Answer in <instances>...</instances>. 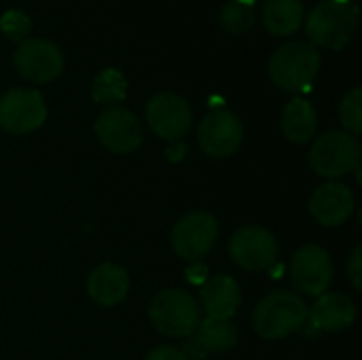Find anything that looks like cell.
I'll return each instance as SVG.
<instances>
[{"label": "cell", "instance_id": "obj_1", "mask_svg": "<svg viewBox=\"0 0 362 360\" xmlns=\"http://www.w3.org/2000/svg\"><path fill=\"white\" fill-rule=\"evenodd\" d=\"M358 17V4L352 0H322L312 8L305 32L314 47L344 49L356 34Z\"/></svg>", "mask_w": 362, "mask_h": 360}, {"label": "cell", "instance_id": "obj_2", "mask_svg": "<svg viewBox=\"0 0 362 360\" xmlns=\"http://www.w3.org/2000/svg\"><path fill=\"white\" fill-rule=\"evenodd\" d=\"M308 312L305 301L293 291H274L259 301L252 325L263 339H284L305 325Z\"/></svg>", "mask_w": 362, "mask_h": 360}, {"label": "cell", "instance_id": "obj_3", "mask_svg": "<svg viewBox=\"0 0 362 360\" xmlns=\"http://www.w3.org/2000/svg\"><path fill=\"white\" fill-rule=\"evenodd\" d=\"M148 318L159 333L185 339L197 331L202 323V310L191 293L182 289H165L153 297L148 306Z\"/></svg>", "mask_w": 362, "mask_h": 360}, {"label": "cell", "instance_id": "obj_4", "mask_svg": "<svg viewBox=\"0 0 362 360\" xmlns=\"http://www.w3.org/2000/svg\"><path fill=\"white\" fill-rule=\"evenodd\" d=\"M320 70V53L312 42L291 40L282 45L269 62L272 81L284 91L308 89Z\"/></svg>", "mask_w": 362, "mask_h": 360}, {"label": "cell", "instance_id": "obj_5", "mask_svg": "<svg viewBox=\"0 0 362 360\" xmlns=\"http://www.w3.org/2000/svg\"><path fill=\"white\" fill-rule=\"evenodd\" d=\"M362 149L356 136L348 132H327L318 136L310 151V166L318 176L339 178L361 168Z\"/></svg>", "mask_w": 362, "mask_h": 360}, {"label": "cell", "instance_id": "obj_6", "mask_svg": "<svg viewBox=\"0 0 362 360\" xmlns=\"http://www.w3.org/2000/svg\"><path fill=\"white\" fill-rule=\"evenodd\" d=\"M47 119V104L36 89L15 87L0 98V127L8 134H30Z\"/></svg>", "mask_w": 362, "mask_h": 360}, {"label": "cell", "instance_id": "obj_7", "mask_svg": "<svg viewBox=\"0 0 362 360\" xmlns=\"http://www.w3.org/2000/svg\"><path fill=\"white\" fill-rule=\"evenodd\" d=\"M242 140H244V125L238 119V115H233L227 108L210 110L197 127V142L202 151L214 159L233 155L240 149Z\"/></svg>", "mask_w": 362, "mask_h": 360}, {"label": "cell", "instance_id": "obj_8", "mask_svg": "<svg viewBox=\"0 0 362 360\" xmlns=\"http://www.w3.org/2000/svg\"><path fill=\"white\" fill-rule=\"evenodd\" d=\"M218 223L208 212H191L182 216L172 229V248L180 259L199 261L206 257L218 240Z\"/></svg>", "mask_w": 362, "mask_h": 360}, {"label": "cell", "instance_id": "obj_9", "mask_svg": "<svg viewBox=\"0 0 362 360\" xmlns=\"http://www.w3.org/2000/svg\"><path fill=\"white\" fill-rule=\"evenodd\" d=\"M229 252L242 269L265 272L278 259V240L269 229L261 225H248L233 233Z\"/></svg>", "mask_w": 362, "mask_h": 360}, {"label": "cell", "instance_id": "obj_10", "mask_svg": "<svg viewBox=\"0 0 362 360\" xmlns=\"http://www.w3.org/2000/svg\"><path fill=\"white\" fill-rule=\"evenodd\" d=\"M146 123L163 140H180L193 123L189 102L172 91L155 93L146 102Z\"/></svg>", "mask_w": 362, "mask_h": 360}, {"label": "cell", "instance_id": "obj_11", "mask_svg": "<svg viewBox=\"0 0 362 360\" xmlns=\"http://www.w3.org/2000/svg\"><path fill=\"white\" fill-rule=\"evenodd\" d=\"M93 129L100 142L108 151L119 153V155L134 153L144 140L140 119L132 110L121 108V106H110L102 110L100 117L95 119Z\"/></svg>", "mask_w": 362, "mask_h": 360}, {"label": "cell", "instance_id": "obj_12", "mask_svg": "<svg viewBox=\"0 0 362 360\" xmlns=\"http://www.w3.org/2000/svg\"><path fill=\"white\" fill-rule=\"evenodd\" d=\"M17 72L32 83H49L59 76L64 68V55L51 40L25 38L15 49Z\"/></svg>", "mask_w": 362, "mask_h": 360}, {"label": "cell", "instance_id": "obj_13", "mask_svg": "<svg viewBox=\"0 0 362 360\" xmlns=\"http://www.w3.org/2000/svg\"><path fill=\"white\" fill-rule=\"evenodd\" d=\"M291 280L297 291L320 297L333 282V263L322 246L308 244L299 248L291 261Z\"/></svg>", "mask_w": 362, "mask_h": 360}, {"label": "cell", "instance_id": "obj_14", "mask_svg": "<svg viewBox=\"0 0 362 360\" xmlns=\"http://www.w3.org/2000/svg\"><path fill=\"white\" fill-rule=\"evenodd\" d=\"M312 216L325 227L344 225L354 212V195L341 182H325L310 197Z\"/></svg>", "mask_w": 362, "mask_h": 360}, {"label": "cell", "instance_id": "obj_15", "mask_svg": "<svg viewBox=\"0 0 362 360\" xmlns=\"http://www.w3.org/2000/svg\"><path fill=\"white\" fill-rule=\"evenodd\" d=\"M199 301L208 318L231 320L242 303V289L231 276H214L202 284Z\"/></svg>", "mask_w": 362, "mask_h": 360}, {"label": "cell", "instance_id": "obj_16", "mask_svg": "<svg viewBox=\"0 0 362 360\" xmlns=\"http://www.w3.org/2000/svg\"><path fill=\"white\" fill-rule=\"evenodd\" d=\"M308 316L312 318V325L318 331L337 333L354 325L356 306L344 293H322L312 306V312H308Z\"/></svg>", "mask_w": 362, "mask_h": 360}, {"label": "cell", "instance_id": "obj_17", "mask_svg": "<svg viewBox=\"0 0 362 360\" xmlns=\"http://www.w3.org/2000/svg\"><path fill=\"white\" fill-rule=\"evenodd\" d=\"M129 293V276L117 263L98 265L87 278V295L104 308L119 306Z\"/></svg>", "mask_w": 362, "mask_h": 360}, {"label": "cell", "instance_id": "obj_18", "mask_svg": "<svg viewBox=\"0 0 362 360\" xmlns=\"http://www.w3.org/2000/svg\"><path fill=\"white\" fill-rule=\"evenodd\" d=\"M318 117L305 98H293L282 110V132L291 142L303 144L316 136Z\"/></svg>", "mask_w": 362, "mask_h": 360}, {"label": "cell", "instance_id": "obj_19", "mask_svg": "<svg viewBox=\"0 0 362 360\" xmlns=\"http://www.w3.org/2000/svg\"><path fill=\"white\" fill-rule=\"evenodd\" d=\"M301 0H267L263 6V25L274 36H291L303 21Z\"/></svg>", "mask_w": 362, "mask_h": 360}, {"label": "cell", "instance_id": "obj_20", "mask_svg": "<svg viewBox=\"0 0 362 360\" xmlns=\"http://www.w3.org/2000/svg\"><path fill=\"white\" fill-rule=\"evenodd\" d=\"M195 346L204 352H227L238 342V329L231 320H218V318H206L199 323L195 331Z\"/></svg>", "mask_w": 362, "mask_h": 360}, {"label": "cell", "instance_id": "obj_21", "mask_svg": "<svg viewBox=\"0 0 362 360\" xmlns=\"http://www.w3.org/2000/svg\"><path fill=\"white\" fill-rule=\"evenodd\" d=\"M125 95H127V81L119 70L106 68L95 74V79L91 83V98L98 104H106L110 108V106L123 102Z\"/></svg>", "mask_w": 362, "mask_h": 360}, {"label": "cell", "instance_id": "obj_22", "mask_svg": "<svg viewBox=\"0 0 362 360\" xmlns=\"http://www.w3.org/2000/svg\"><path fill=\"white\" fill-rule=\"evenodd\" d=\"M255 23V2L229 0L221 11V25L229 34H244Z\"/></svg>", "mask_w": 362, "mask_h": 360}, {"label": "cell", "instance_id": "obj_23", "mask_svg": "<svg viewBox=\"0 0 362 360\" xmlns=\"http://www.w3.org/2000/svg\"><path fill=\"white\" fill-rule=\"evenodd\" d=\"M339 117L348 134L358 136L362 132V89L354 87L350 89L339 106Z\"/></svg>", "mask_w": 362, "mask_h": 360}, {"label": "cell", "instance_id": "obj_24", "mask_svg": "<svg viewBox=\"0 0 362 360\" xmlns=\"http://www.w3.org/2000/svg\"><path fill=\"white\" fill-rule=\"evenodd\" d=\"M0 28H2V32L6 34V38L19 40V42H21V40H25V36H28L30 30H32V21H30V17H28L25 13L13 8V11H6V13L2 15Z\"/></svg>", "mask_w": 362, "mask_h": 360}, {"label": "cell", "instance_id": "obj_25", "mask_svg": "<svg viewBox=\"0 0 362 360\" xmlns=\"http://www.w3.org/2000/svg\"><path fill=\"white\" fill-rule=\"evenodd\" d=\"M348 278L356 291L362 289V246H356L348 261Z\"/></svg>", "mask_w": 362, "mask_h": 360}, {"label": "cell", "instance_id": "obj_26", "mask_svg": "<svg viewBox=\"0 0 362 360\" xmlns=\"http://www.w3.org/2000/svg\"><path fill=\"white\" fill-rule=\"evenodd\" d=\"M144 360H189V356L176 346H159L153 352H148Z\"/></svg>", "mask_w": 362, "mask_h": 360}, {"label": "cell", "instance_id": "obj_27", "mask_svg": "<svg viewBox=\"0 0 362 360\" xmlns=\"http://www.w3.org/2000/svg\"><path fill=\"white\" fill-rule=\"evenodd\" d=\"M250 2H255V0H250Z\"/></svg>", "mask_w": 362, "mask_h": 360}]
</instances>
